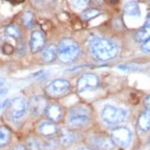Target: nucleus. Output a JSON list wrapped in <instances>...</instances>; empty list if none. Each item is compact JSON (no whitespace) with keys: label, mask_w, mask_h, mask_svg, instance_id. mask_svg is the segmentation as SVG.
Masks as SVG:
<instances>
[{"label":"nucleus","mask_w":150,"mask_h":150,"mask_svg":"<svg viewBox=\"0 0 150 150\" xmlns=\"http://www.w3.org/2000/svg\"><path fill=\"white\" fill-rule=\"evenodd\" d=\"M89 50L95 59L99 61H109L118 54V45L114 42L102 37H96L89 42Z\"/></svg>","instance_id":"nucleus-1"},{"label":"nucleus","mask_w":150,"mask_h":150,"mask_svg":"<svg viewBox=\"0 0 150 150\" xmlns=\"http://www.w3.org/2000/svg\"><path fill=\"white\" fill-rule=\"evenodd\" d=\"M80 47L72 39H64L57 47V56L66 64L74 62L79 55Z\"/></svg>","instance_id":"nucleus-2"},{"label":"nucleus","mask_w":150,"mask_h":150,"mask_svg":"<svg viewBox=\"0 0 150 150\" xmlns=\"http://www.w3.org/2000/svg\"><path fill=\"white\" fill-rule=\"evenodd\" d=\"M128 110L122 108H117L112 105H106L101 112V119L109 125H115L127 120Z\"/></svg>","instance_id":"nucleus-3"},{"label":"nucleus","mask_w":150,"mask_h":150,"mask_svg":"<svg viewBox=\"0 0 150 150\" xmlns=\"http://www.w3.org/2000/svg\"><path fill=\"white\" fill-rule=\"evenodd\" d=\"M90 112L87 106L77 105L71 108L68 112L67 122L72 126H82L88 122Z\"/></svg>","instance_id":"nucleus-4"},{"label":"nucleus","mask_w":150,"mask_h":150,"mask_svg":"<svg viewBox=\"0 0 150 150\" xmlns=\"http://www.w3.org/2000/svg\"><path fill=\"white\" fill-rule=\"evenodd\" d=\"M110 138L115 145L121 147H127L131 144L133 134L130 129L125 126H118L112 129Z\"/></svg>","instance_id":"nucleus-5"},{"label":"nucleus","mask_w":150,"mask_h":150,"mask_svg":"<svg viewBox=\"0 0 150 150\" xmlns=\"http://www.w3.org/2000/svg\"><path fill=\"white\" fill-rule=\"evenodd\" d=\"M9 114L13 119L19 120L27 112L29 104L26 99L22 97H18L13 100L9 104Z\"/></svg>","instance_id":"nucleus-6"},{"label":"nucleus","mask_w":150,"mask_h":150,"mask_svg":"<svg viewBox=\"0 0 150 150\" xmlns=\"http://www.w3.org/2000/svg\"><path fill=\"white\" fill-rule=\"evenodd\" d=\"M70 89V83L64 78H58L52 81L46 88L47 93L52 97H60L66 95Z\"/></svg>","instance_id":"nucleus-7"},{"label":"nucleus","mask_w":150,"mask_h":150,"mask_svg":"<svg viewBox=\"0 0 150 150\" xmlns=\"http://www.w3.org/2000/svg\"><path fill=\"white\" fill-rule=\"evenodd\" d=\"M99 85V78L94 74H84L79 77L76 83V88L78 92H85V91L95 89Z\"/></svg>","instance_id":"nucleus-8"},{"label":"nucleus","mask_w":150,"mask_h":150,"mask_svg":"<svg viewBox=\"0 0 150 150\" xmlns=\"http://www.w3.org/2000/svg\"><path fill=\"white\" fill-rule=\"evenodd\" d=\"M29 106L32 114L35 116H40L46 110L47 101L46 99L42 96H34L30 99Z\"/></svg>","instance_id":"nucleus-9"},{"label":"nucleus","mask_w":150,"mask_h":150,"mask_svg":"<svg viewBox=\"0 0 150 150\" xmlns=\"http://www.w3.org/2000/svg\"><path fill=\"white\" fill-rule=\"evenodd\" d=\"M45 44V37L43 33L40 30L32 31L30 39V49L31 53H38L44 48Z\"/></svg>","instance_id":"nucleus-10"},{"label":"nucleus","mask_w":150,"mask_h":150,"mask_svg":"<svg viewBox=\"0 0 150 150\" xmlns=\"http://www.w3.org/2000/svg\"><path fill=\"white\" fill-rule=\"evenodd\" d=\"M92 145L100 150H110L114 147L112 138L106 135H94L90 139Z\"/></svg>","instance_id":"nucleus-11"},{"label":"nucleus","mask_w":150,"mask_h":150,"mask_svg":"<svg viewBox=\"0 0 150 150\" xmlns=\"http://www.w3.org/2000/svg\"><path fill=\"white\" fill-rule=\"evenodd\" d=\"M45 114L52 122H59L63 118V110L58 104L53 103L47 105Z\"/></svg>","instance_id":"nucleus-12"},{"label":"nucleus","mask_w":150,"mask_h":150,"mask_svg":"<svg viewBox=\"0 0 150 150\" xmlns=\"http://www.w3.org/2000/svg\"><path fill=\"white\" fill-rule=\"evenodd\" d=\"M38 130L43 136H53L57 133V126L52 121H44L38 126Z\"/></svg>","instance_id":"nucleus-13"},{"label":"nucleus","mask_w":150,"mask_h":150,"mask_svg":"<svg viewBox=\"0 0 150 150\" xmlns=\"http://www.w3.org/2000/svg\"><path fill=\"white\" fill-rule=\"evenodd\" d=\"M57 56V47L54 44H50L42 50V58L44 62L50 63Z\"/></svg>","instance_id":"nucleus-14"},{"label":"nucleus","mask_w":150,"mask_h":150,"mask_svg":"<svg viewBox=\"0 0 150 150\" xmlns=\"http://www.w3.org/2000/svg\"><path fill=\"white\" fill-rule=\"evenodd\" d=\"M137 125H138V128L143 132L149 131L150 130V112L149 110H146L139 115Z\"/></svg>","instance_id":"nucleus-15"},{"label":"nucleus","mask_w":150,"mask_h":150,"mask_svg":"<svg viewBox=\"0 0 150 150\" xmlns=\"http://www.w3.org/2000/svg\"><path fill=\"white\" fill-rule=\"evenodd\" d=\"M134 39L137 42L141 43H145L146 41H148L150 39V27L145 26L138 30L134 34Z\"/></svg>","instance_id":"nucleus-16"},{"label":"nucleus","mask_w":150,"mask_h":150,"mask_svg":"<svg viewBox=\"0 0 150 150\" xmlns=\"http://www.w3.org/2000/svg\"><path fill=\"white\" fill-rule=\"evenodd\" d=\"M75 140V135L74 134L69 131L67 129H63L60 135V142L61 144L64 146H68L73 144Z\"/></svg>","instance_id":"nucleus-17"},{"label":"nucleus","mask_w":150,"mask_h":150,"mask_svg":"<svg viewBox=\"0 0 150 150\" xmlns=\"http://www.w3.org/2000/svg\"><path fill=\"white\" fill-rule=\"evenodd\" d=\"M125 14L129 16H139L140 15V8L139 6L136 2H128L125 6Z\"/></svg>","instance_id":"nucleus-18"},{"label":"nucleus","mask_w":150,"mask_h":150,"mask_svg":"<svg viewBox=\"0 0 150 150\" xmlns=\"http://www.w3.org/2000/svg\"><path fill=\"white\" fill-rule=\"evenodd\" d=\"M22 23L26 28H31L34 24V16L30 11H25L21 17Z\"/></svg>","instance_id":"nucleus-19"},{"label":"nucleus","mask_w":150,"mask_h":150,"mask_svg":"<svg viewBox=\"0 0 150 150\" xmlns=\"http://www.w3.org/2000/svg\"><path fill=\"white\" fill-rule=\"evenodd\" d=\"M5 34L8 35L11 38L18 39L21 36V30H19L18 27L16 25H9L5 29Z\"/></svg>","instance_id":"nucleus-20"},{"label":"nucleus","mask_w":150,"mask_h":150,"mask_svg":"<svg viewBox=\"0 0 150 150\" xmlns=\"http://www.w3.org/2000/svg\"><path fill=\"white\" fill-rule=\"evenodd\" d=\"M100 14V11L99 9L96 8H88L86 9L82 12V18L84 21H89V19H92L96 18L97 16H99Z\"/></svg>","instance_id":"nucleus-21"},{"label":"nucleus","mask_w":150,"mask_h":150,"mask_svg":"<svg viewBox=\"0 0 150 150\" xmlns=\"http://www.w3.org/2000/svg\"><path fill=\"white\" fill-rule=\"evenodd\" d=\"M10 140V133L6 128L0 127V147L6 146Z\"/></svg>","instance_id":"nucleus-22"},{"label":"nucleus","mask_w":150,"mask_h":150,"mask_svg":"<svg viewBox=\"0 0 150 150\" xmlns=\"http://www.w3.org/2000/svg\"><path fill=\"white\" fill-rule=\"evenodd\" d=\"M27 147L29 150H40L41 144L38 139L36 138H30L27 141Z\"/></svg>","instance_id":"nucleus-23"},{"label":"nucleus","mask_w":150,"mask_h":150,"mask_svg":"<svg viewBox=\"0 0 150 150\" xmlns=\"http://www.w3.org/2000/svg\"><path fill=\"white\" fill-rule=\"evenodd\" d=\"M2 51L6 55H10L13 54V52H14V47L9 43H5L2 47Z\"/></svg>","instance_id":"nucleus-24"},{"label":"nucleus","mask_w":150,"mask_h":150,"mask_svg":"<svg viewBox=\"0 0 150 150\" xmlns=\"http://www.w3.org/2000/svg\"><path fill=\"white\" fill-rule=\"evenodd\" d=\"M74 3H75L74 4L75 6H76V8H78V9H83V8H85L88 5V1H75Z\"/></svg>","instance_id":"nucleus-25"},{"label":"nucleus","mask_w":150,"mask_h":150,"mask_svg":"<svg viewBox=\"0 0 150 150\" xmlns=\"http://www.w3.org/2000/svg\"><path fill=\"white\" fill-rule=\"evenodd\" d=\"M142 50L145 53H150V39L142 45Z\"/></svg>","instance_id":"nucleus-26"},{"label":"nucleus","mask_w":150,"mask_h":150,"mask_svg":"<svg viewBox=\"0 0 150 150\" xmlns=\"http://www.w3.org/2000/svg\"><path fill=\"white\" fill-rule=\"evenodd\" d=\"M119 69L122 70V71H129L131 70L132 68H134L133 66H129V64H120V66L117 67Z\"/></svg>","instance_id":"nucleus-27"},{"label":"nucleus","mask_w":150,"mask_h":150,"mask_svg":"<svg viewBox=\"0 0 150 150\" xmlns=\"http://www.w3.org/2000/svg\"><path fill=\"white\" fill-rule=\"evenodd\" d=\"M144 106L146 107V109L147 110H149V112H150V95H148L145 99V100H144Z\"/></svg>","instance_id":"nucleus-28"},{"label":"nucleus","mask_w":150,"mask_h":150,"mask_svg":"<svg viewBox=\"0 0 150 150\" xmlns=\"http://www.w3.org/2000/svg\"><path fill=\"white\" fill-rule=\"evenodd\" d=\"M13 150H26V147L24 146H15L14 148H13Z\"/></svg>","instance_id":"nucleus-29"},{"label":"nucleus","mask_w":150,"mask_h":150,"mask_svg":"<svg viewBox=\"0 0 150 150\" xmlns=\"http://www.w3.org/2000/svg\"><path fill=\"white\" fill-rule=\"evenodd\" d=\"M147 27H150V13H149V15L147 16V18H146V25Z\"/></svg>","instance_id":"nucleus-30"},{"label":"nucleus","mask_w":150,"mask_h":150,"mask_svg":"<svg viewBox=\"0 0 150 150\" xmlns=\"http://www.w3.org/2000/svg\"><path fill=\"white\" fill-rule=\"evenodd\" d=\"M6 91H8V89H1L0 90V96H3V95H5V94H6Z\"/></svg>","instance_id":"nucleus-31"},{"label":"nucleus","mask_w":150,"mask_h":150,"mask_svg":"<svg viewBox=\"0 0 150 150\" xmlns=\"http://www.w3.org/2000/svg\"><path fill=\"white\" fill-rule=\"evenodd\" d=\"M4 83H5V80L3 79L2 77H0V87H2L4 85Z\"/></svg>","instance_id":"nucleus-32"},{"label":"nucleus","mask_w":150,"mask_h":150,"mask_svg":"<svg viewBox=\"0 0 150 150\" xmlns=\"http://www.w3.org/2000/svg\"><path fill=\"white\" fill-rule=\"evenodd\" d=\"M78 150H92V149H90L88 147H81V148H79Z\"/></svg>","instance_id":"nucleus-33"}]
</instances>
